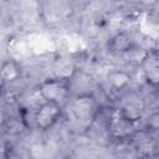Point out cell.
Wrapping results in <instances>:
<instances>
[{
    "label": "cell",
    "instance_id": "1",
    "mask_svg": "<svg viewBox=\"0 0 159 159\" xmlns=\"http://www.w3.org/2000/svg\"><path fill=\"white\" fill-rule=\"evenodd\" d=\"M101 107L93 93H81L67 101L62 107V116H66L71 128L77 132H86L93 125Z\"/></svg>",
    "mask_w": 159,
    "mask_h": 159
},
{
    "label": "cell",
    "instance_id": "2",
    "mask_svg": "<svg viewBox=\"0 0 159 159\" xmlns=\"http://www.w3.org/2000/svg\"><path fill=\"white\" fill-rule=\"evenodd\" d=\"M37 93L42 102H51L63 107L70 99L71 80L70 77H51L42 81L37 87Z\"/></svg>",
    "mask_w": 159,
    "mask_h": 159
},
{
    "label": "cell",
    "instance_id": "3",
    "mask_svg": "<svg viewBox=\"0 0 159 159\" xmlns=\"http://www.w3.org/2000/svg\"><path fill=\"white\" fill-rule=\"evenodd\" d=\"M138 124L139 123L130 122L123 116H120L116 108H111L106 120V129L111 139L123 142L129 140L132 138V135L139 129Z\"/></svg>",
    "mask_w": 159,
    "mask_h": 159
},
{
    "label": "cell",
    "instance_id": "4",
    "mask_svg": "<svg viewBox=\"0 0 159 159\" xmlns=\"http://www.w3.org/2000/svg\"><path fill=\"white\" fill-rule=\"evenodd\" d=\"M145 101L135 92H127L120 97L119 106L116 108L120 116L130 122L139 123L145 112Z\"/></svg>",
    "mask_w": 159,
    "mask_h": 159
},
{
    "label": "cell",
    "instance_id": "5",
    "mask_svg": "<svg viewBox=\"0 0 159 159\" xmlns=\"http://www.w3.org/2000/svg\"><path fill=\"white\" fill-rule=\"evenodd\" d=\"M139 159H152L157 155L158 142L155 133L145 128H139L129 139Z\"/></svg>",
    "mask_w": 159,
    "mask_h": 159
},
{
    "label": "cell",
    "instance_id": "6",
    "mask_svg": "<svg viewBox=\"0 0 159 159\" xmlns=\"http://www.w3.org/2000/svg\"><path fill=\"white\" fill-rule=\"evenodd\" d=\"M62 117V107L51 103V102H42L35 111L34 114V128L47 130L52 128L58 119Z\"/></svg>",
    "mask_w": 159,
    "mask_h": 159
},
{
    "label": "cell",
    "instance_id": "7",
    "mask_svg": "<svg viewBox=\"0 0 159 159\" xmlns=\"http://www.w3.org/2000/svg\"><path fill=\"white\" fill-rule=\"evenodd\" d=\"M72 14L73 7L67 1H47L42 4V19L50 26L67 21Z\"/></svg>",
    "mask_w": 159,
    "mask_h": 159
},
{
    "label": "cell",
    "instance_id": "8",
    "mask_svg": "<svg viewBox=\"0 0 159 159\" xmlns=\"http://www.w3.org/2000/svg\"><path fill=\"white\" fill-rule=\"evenodd\" d=\"M144 80L152 87H157L159 82V57L157 50H149L143 53L139 62Z\"/></svg>",
    "mask_w": 159,
    "mask_h": 159
},
{
    "label": "cell",
    "instance_id": "9",
    "mask_svg": "<svg viewBox=\"0 0 159 159\" xmlns=\"http://www.w3.org/2000/svg\"><path fill=\"white\" fill-rule=\"evenodd\" d=\"M107 46H108L109 52H112L114 55H127V53H129V52L135 50L134 41L124 31L117 32L116 35H113L109 39Z\"/></svg>",
    "mask_w": 159,
    "mask_h": 159
},
{
    "label": "cell",
    "instance_id": "10",
    "mask_svg": "<svg viewBox=\"0 0 159 159\" xmlns=\"http://www.w3.org/2000/svg\"><path fill=\"white\" fill-rule=\"evenodd\" d=\"M22 75L21 67L16 60H5L0 66V84H10L17 81Z\"/></svg>",
    "mask_w": 159,
    "mask_h": 159
},
{
    "label": "cell",
    "instance_id": "11",
    "mask_svg": "<svg viewBox=\"0 0 159 159\" xmlns=\"http://www.w3.org/2000/svg\"><path fill=\"white\" fill-rule=\"evenodd\" d=\"M2 129L5 133L11 134V135H16V134H21L25 130H27L29 128L26 127L22 117L20 116V113L17 112L14 116L6 117L4 116V122H2Z\"/></svg>",
    "mask_w": 159,
    "mask_h": 159
},
{
    "label": "cell",
    "instance_id": "12",
    "mask_svg": "<svg viewBox=\"0 0 159 159\" xmlns=\"http://www.w3.org/2000/svg\"><path fill=\"white\" fill-rule=\"evenodd\" d=\"M108 82L116 91H118V89L125 88L129 84L130 77L123 71H114L108 75Z\"/></svg>",
    "mask_w": 159,
    "mask_h": 159
},
{
    "label": "cell",
    "instance_id": "13",
    "mask_svg": "<svg viewBox=\"0 0 159 159\" xmlns=\"http://www.w3.org/2000/svg\"><path fill=\"white\" fill-rule=\"evenodd\" d=\"M144 128L148 129L149 132H153V133L157 132V129H158V112H153L149 116L148 123H147V125Z\"/></svg>",
    "mask_w": 159,
    "mask_h": 159
},
{
    "label": "cell",
    "instance_id": "14",
    "mask_svg": "<svg viewBox=\"0 0 159 159\" xmlns=\"http://www.w3.org/2000/svg\"><path fill=\"white\" fill-rule=\"evenodd\" d=\"M0 159H10V147L5 138L0 135Z\"/></svg>",
    "mask_w": 159,
    "mask_h": 159
},
{
    "label": "cell",
    "instance_id": "15",
    "mask_svg": "<svg viewBox=\"0 0 159 159\" xmlns=\"http://www.w3.org/2000/svg\"><path fill=\"white\" fill-rule=\"evenodd\" d=\"M2 122H4V116L1 114V111H0V129H2Z\"/></svg>",
    "mask_w": 159,
    "mask_h": 159
}]
</instances>
